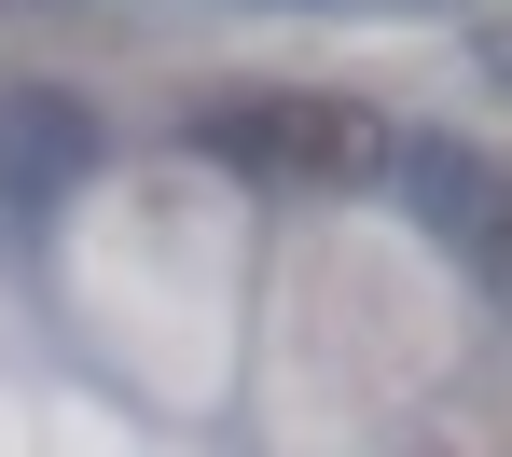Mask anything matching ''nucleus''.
Returning <instances> with one entry per match:
<instances>
[{
  "mask_svg": "<svg viewBox=\"0 0 512 457\" xmlns=\"http://www.w3.org/2000/svg\"><path fill=\"white\" fill-rule=\"evenodd\" d=\"M180 139H194L208 167H236V181H319V194H346V181L388 167V125H374L360 97H333V84H236V97H194Z\"/></svg>",
  "mask_w": 512,
  "mask_h": 457,
  "instance_id": "obj_1",
  "label": "nucleus"
},
{
  "mask_svg": "<svg viewBox=\"0 0 512 457\" xmlns=\"http://www.w3.org/2000/svg\"><path fill=\"white\" fill-rule=\"evenodd\" d=\"M388 167H402V194H416L429 250H457L471 277H499V291H512V181H499V167L457 153V139H388Z\"/></svg>",
  "mask_w": 512,
  "mask_h": 457,
  "instance_id": "obj_2",
  "label": "nucleus"
},
{
  "mask_svg": "<svg viewBox=\"0 0 512 457\" xmlns=\"http://www.w3.org/2000/svg\"><path fill=\"white\" fill-rule=\"evenodd\" d=\"M97 167V111L56 84H0V208H56Z\"/></svg>",
  "mask_w": 512,
  "mask_h": 457,
  "instance_id": "obj_3",
  "label": "nucleus"
},
{
  "mask_svg": "<svg viewBox=\"0 0 512 457\" xmlns=\"http://www.w3.org/2000/svg\"><path fill=\"white\" fill-rule=\"evenodd\" d=\"M485 84H512V28H485Z\"/></svg>",
  "mask_w": 512,
  "mask_h": 457,
  "instance_id": "obj_4",
  "label": "nucleus"
}]
</instances>
